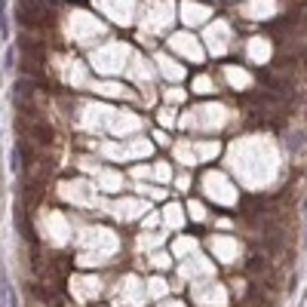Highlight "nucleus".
<instances>
[{"label": "nucleus", "mask_w": 307, "mask_h": 307, "mask_svg": "<svg viewBox=\"0 0 307 307\" xmlns=\"http://www.w3.org/2000/svg\"><path fill=\"white\" fill-rule=\"evenodd\" d=\"M22 135L28 138V141H34V145H52L55 141V129L40 117V111H34V114H22Z\"/></svg>", "instance_id": "obj_1"}, {"label": "nucleus", "mask_w": 307, "mask_h": 307, "mask_svg": "<svg viewBox=\"0 0 307 307\" xmlns=\"http://www.w3.org/2000/svg\"><path fill=\"white\" fill-rule=\"evenodd\" d=\"M18 22L25 28H43L49 22V9L43 0H18Z\"/></svg>", "instance_id": "obj_2"}, {"label": "nucleus", "mask_w": 307, "mask_h": 307, "mask_svg": "<svg viewBox=\"0 0 307 307\" xmlns=\"http://www.w3.org/2000/svg\"><path fill=\"white\" fill-rule=\"evenodd\" d=\"M43 274H46V280H52L55 286H65V277H68V261H65L62 255H55V258L43 268Z\"/></svg>", "instance_id": "obj_3"}, {"label": "nucleus", "mask_w": 307, "mask_h": 307, "mask_svg": "<svg viewBox=\"0 0 307 307\" xmlns=\"http://www.w3.org/2000/svg\"><path fill=\"white\" fill-rule=\"evenodd\" d=\"M15 231L28 240V246H37V234H34V228H31V221H28V212H25V209H15Z\"/></svg>", "instance_id": "obj_4"}, {"label": "nucleus", "mask_w": 307, "mask_h": 307, "mask_svg": "<svg viewBox=\"0 0 307 307\" xmlns=\"http://www.w3.org/2000/svg\"><path fill=\"white\" fill-rule=\"evenodd\" d=\"M31 292H34V298H37V301H43L46 307H65L62 295H55V292H52V289H46V286H31Z\"/></svg>", "instance_id": "obj_5"}, {"label": "nucleus", "mask_w": 307, "mask_h": 307, "mask_svg": "<svg viewBox=\"0 0 307 307\" xmlns=\"http://www.w3.org/2000/svg\"><path fill=\"white\" fill-rule=\"evenodd\" d=\"M0 37H9V15H6V0H0Z\"/></svg>", "instance_id": "obj_6"}, {"label": "nucleus", "mask_w": 307, "mask_h": 307, "mask_svg": "<svg viewBox=\"0 0 307 307\" xmlns=\"http://www.w3.org/2000/svg\"><path fill=\"white\" fill-rule=\"evenodd\" d=\"M6 295H9V283H6V271L0 268V307H9L6 304Z\"/></svg>", "instance_id": "obj_7"}, {"label": "nucleus", "mask_w": 307, "mask_h": 307, "mask_svg": "<svg viewBox=\"0 0 307 307\" xmlns=\"http://www.w3.org/2000/svg\"><path fill=\"white\" fill-rule=\"evenodd\" d=\"M304 307H307V298H304Z\"/></svg>", "instance_id": "obj_8"}]
</instances>
